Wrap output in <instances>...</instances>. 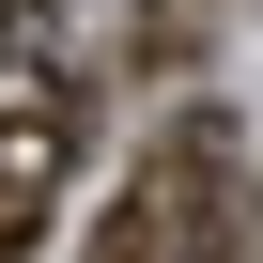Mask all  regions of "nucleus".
<instances>
[{"label": "nucleus", "instance_id": "2", "mask_svg": "<svg viewBox=\"0 0 263 263\" xmlns=\"http://www.w3.org/2000/svg\"><path fill=\"white\" fill-rule=\"evenodd\" d=\"M93 155V93L47 62V47H0V263L16 248H47V217H62V171Z\"/></svg>", "mask_w": 263, "mask_h": 263}, {"label": "nucleus", "instance_id": "1", "mask_svg": "<svg viewBox=\"0 0 263 263\" xmlns=\"http://www.w3.org/2000/svg\"><path fill=\"white\" fill-rule=\"evenodd\" d=\"M93 263H232V124L217 108H186L140 155V186L93 217Z\"/></svg>", "mask_w": 263, "mask_h": 263}, {"label": "nucleus", "instance_id": "3", "mask_svg": "<svg viewBox=\"0 0 263 263\" xmlns=\"http://www.w3.org/2000/svg\"><path fill=\"white\" fill-rule=\"evenodd\" d=\"M31 16H47V0H0V47H16V31H31Z\"/></svg>", "mask_w": 263, "mask_h": 263}]
</instances>
